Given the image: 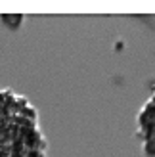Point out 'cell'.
<instances>
[{
    "mask_svg": "<svg viewBox=\"0 0 155 157\" xmlns=\"http://www.w3.org/2000/svg\"><path fill=\"white\" fill-rule=\"evenodd\" d=\"M23 19L25 17H23L21 13H0V23H2L4 27H8V29H12V31L19 29Z\"/></svg>",
    "mask_w": 155,
    "mask_h": 157,
    "instance_id": "cell-2",
    "label": "cell"
},
{
    "mask_svg": "<svg viewBox=\"0 0 155 157\" xmlns=\"http://www.w3.org/2000/svg\"><path fill=\"white\" fill-rule=\"evenodd\" d=\"M138 128L144 140L146 155H155V94L148 100L138 115Z\"/></svg>",
    "mask_w": 155,
    "mask_h": 157,
    "instance_id": "cell-1",
    "label": "cell"
}]
</instances>
